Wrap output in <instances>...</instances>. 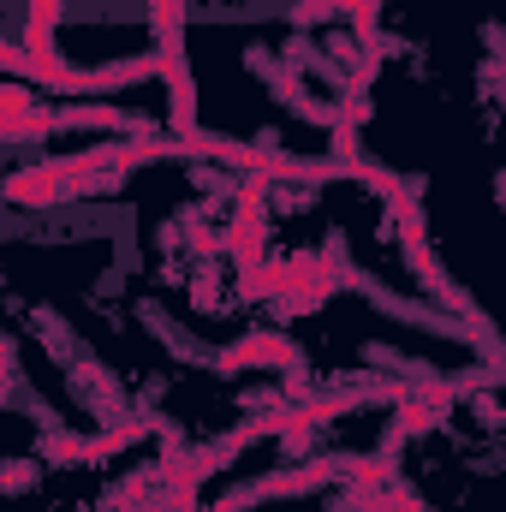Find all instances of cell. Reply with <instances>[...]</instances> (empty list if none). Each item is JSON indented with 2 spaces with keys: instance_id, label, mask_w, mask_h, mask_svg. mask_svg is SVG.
Returning a JSON list of instances; mask_svg holds the SVG:
<instances>
[{
  "instance_id": "7c38bea8",
  "label": "cell",
  "mask_w": 506,
  "mask_h": 512,
  "mask_svg": "<svg viewBox=\"0 0 506 512\" xmlns=\"http://www.w3.org/2000/svg\"><path fill=\"white\" fill-rule=\"evenodd\" d=\"M42 471H36V459H6L0 465V495H18L24 483H36Z\"/></svg>"
},
{
  "instance_id": "9a60e30c",
  "label": "cell",
  "mask_w": 506,
  "mask_h": 512,
  "mask_svg": "<svg viewBox=\"0 0 506 512\" xmlns=\"http://www.w3.org/2000/svg\"><path fill=\"white\" fill-rule=\"evenodd\" d=\"M0 376H18V346L0 334Z\"/></svg>"
},
{
  "instance_id": "4fadbf2b",
  "label": "cell",
  "mask_w": 506,
  "mask_h": 512,
  "mask_svg": "<svg viewBox=\"0 0 506 512\" xmlns=\"http://www.w3.org/2000/svg\"><path fill=\"white\" fill-rule=\"evenodd\" d=\"M286 18H292L298 30H310V24H328V18H334V6H328V0H292V12H286Z\"/></svg>"
},
{
  "instance_id": "5b68a950",
  "label": "cell",
  "mask_w": 506,
  "mask_h": 512,
  "mask_svg": "<svg viewBox=\"0 0 506 512\" xmlns=\"http://www.w3.org/2000/svg\"><path fill=\"white\" fill-rule=\"evenodd\" d=\"M316 268H322V256H316V251L280 256V262H268V256H262V262H251V268H239V298H245V304H262V298L274 304V298H286L292 286H304Z\"/></svg>"
},
{
  "instance_id": "6da1fadb",
  "label": "cell",
  "mask_w": 506,
  "mask_h": 512,
  "mask_svg": "<svg viewBox=\"0 0 506 512\" xmlns=\"http://www.w3.org/2000/svg\"><path fill=\"white\" fill-rule=\"evenodd\" d=\"M387 215H393V233H399V251H405V268L435 292V304L447 310V316H459V322H483L477 310H471V298L447 280V268H441V256L429 245V227H423V209H417V197H393L387 203Z\"/></svg>"
},
{
  "instance_id": "277c9868",
  "label": "cell",
  "mask_w": 506,
  "mask_h": 512,
  "mask_svg": "<svg viewBox=\"0 0 506 512\" xmlns=\"http://www.w3.org/2000/svg\"><path fill=\"white\" fill-rule=\"evenodd\" d=\"M209 370H215V376H239V370H280V376H292V370H304V352H298L292 334L256 328V334H245V340H233L227 352H215Z\"/></svg>"
},
{
  "instance_id": "8fae6325",
  "label": "cell",
  "mask_w": 506,
  "mask_h": 512,
  "mask_svg": "<svg viewBox=\"0 0 506 512\" xmlns=\"http://www.w3.org/2000/svg\"><path fill=\"white\" fill-rule=\"evenodd\" d=\"M161 477L155 471H131V477H120L114 489H102V512H120V507H131V501H143V489H155Z\"/></svg>"
},
{
  "instance_id": "7a4b0ae2",
  "label": "cell",
  "mask_w": 506,
  "mask_h": 512,
  "mask_svg": "<svg viewBox=\"0 0 506 512\" xmlns=\"http://www.w3.org/2000/svg\"><path fill=\"white\" fill-rule=\"evenodd\" d=\"M161 417L155 411H137L126 423H108L102 435H66V429H48L42 435V459L48 465H96V459H114V453H131L143 435H155Z\"/></svg>"
},
{
  "instance_id": "ba28073f",
  "label": "cell",
  "mask_w": 506,
  "mask_h": 512,
  "mask_svg": "<svg viewBox=\"0 0 506 512\" xmlns=\"http://www.w3.org/2000/svg\"><path fill=\"white\" fill-rule=\"evenodd\" d=\"M66 376H72V387H84L90 393V411L102 417V423H126V393H120V382L78 346V358L66 364Z\"/></svg>"
},
{
  "instance_id": "8992f818",
  "label": "cell",
  "mask_w": 506,
  "mask_h": 512,
  "mask_svg": "<svg viewBox=\"0 0 506 512\" xmlns=\"http://www.w3.org/2000/svg\"><path fill=\"white\" fill-rule=\"evenodd\" d=\"M0 203H12V209H60V203H72V179L48 155V161H30V167L6 173L0 179Z\"/></svg>"
},
{
  "instance_id": "2e32d148",
  "label": "cell",
  "mask_w": 506,
  "mask_h": 512,
  "mask_svg": "<svg viewBox=\"0 0 506 512\" xmlns=\"http://www.w3.org/2000/svg\"><path fill=\"white\" fill-rule=\"evenodd\" d=\"M209 512H239V507H233V495H221V501H215Z\"/></svg>"
},
{
  "instance_id": "5bb4252c",
  "label": "cell",
  "mask_w": 506,
  "mask_h": 512,
  "mask_svg": "<svg viewBox=\"0 0 506 512\" xmlns=\"http://www.w3.org/2000/svg\"><path fill=\"white\" fill-rule=\"evenodd\" d=\"M30 108H36L30 84H0V120H12V114H30Z\"/></svg>"
},
{
  "instance_id": "52a82bcc",
  "label": "cell",
  "mask_w": 506,
  "mask_h": 512,
  "mask_svg": "<svg viewBox=\"0 0 506 512\" xmlns=\"http://www.w3.org/2000/svg\"><path fill=\"white\" fill-rule=\"evenodd\" d=\"M251 66H256V78H262V84H268V90H274V96H280V102H286L292 114H298V120H310V126L328 131L334 108H328V102H316V96H310V90H304V84H298V78H292V72H286L280 60H274V54L251 48Z\"/></svg>"
},
{
  "instance_id": "30bf717a",
  "label": "cell",
  "mask_w": 506,
  "mask_h": 512,
  "mask_svg": "<svg viewBox=\"0 0 506 512\" xmlns=\"http://www.w3.org/2000/svg\"><path fill=\"white\" fill-rule=\"evenodd\" d=\"M346 507H352V512H429L411 489H405V483H352Z\"/></svg>"
},
{
  "instance_id": "9c48e42d",
  "label": "cell",
  "mask_w": 506,
  "mask_h": 512,
  "mask_svg": "<svg viewBox=\"0 0 506 512\" xmlns=\"http://www.w3.org/2000/svg\"><path fill=\"white\" fill-rule=\"evenodd\" d=\"M60 12H66V0H30V12H24V42H18V48H24L36 66H54V60H60V48H54Z\"/></svg>"
},
{
  "instance_id": "3957f363",
  "label": "cell",
  "mask_w": 506,
  "mask_h": 512,
  "mask_svg": "<svg viewBox=\"0 0 506 512\" xmlns=\"http://www.w3.org/2000/svg\"><path fill=\"white\" fill-rule=\"evenodd\" d=\"M340 477H352V453H322V459H304V465H292V471H268V477H256L245 483L239 495H233V507H262V501H292V495H322L328 483H340Z\"/></svg>"
}]
</instances>
